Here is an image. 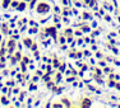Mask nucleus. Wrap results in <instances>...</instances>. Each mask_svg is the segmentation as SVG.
Here are the masks:
<instances>
[{"label":"nucleus","mask_w":120,"mask_h":108,"mask_svg":"<svg viewBox=\"0 0 120 108\" xmlns=\"http://www.w3.org/2000/svg\"><path fill=\"white\" fill-rule=\"evenodd\" d=\"M81 106H82V107H90V106H91V99H88V98H84L83 101H82Z\"/></svg>","instance_id":"obj_4"},{"label":"nucleus","mask_w":120,"mask_h":108,"mask_svg":"<svg viewBox=\"0 0 120 108\" xmlns=\"http://www.w3.org/2000/svg\"><path fill=\"white\" fill-rule=\"evenodd\" d=\"M36 9H37V13L38 14H45L50 10V5L46 4V3H38Z\"/></svg>","instance_id":"obj_1"},{"label":"nucleus","mask_w":120,"mask_h":108,"mask_svg":"<svg viewBox=\"0 0 120 108\" xmlns=\"http://www.w3.org/2000/svg\"><path fill=\"white\" fill-rule=\"evenodd\" d=\"M63 4H65V5H67V4H68V1H67V0H63Z\"/></svg>","instance_id":"obj_30"},{"label":"nucleus","mask_w":120,"mask_h":108,"mask_svg":"<svg viewBox=\"0 0 120 108\" xmlns=\"http://www.w3.org/2000/svg\"><path fill=\"white\" fill-rule=\"evenodd\" d=\"M14 46H15V42H14V39H10V41L8 42V51H9L10 53L13 52V50H14Z\"/></svg>","instance_id":"obj_3"},{"label":"nucleus","mask_w":120,"mask_h":108,"mask_svg":"<svg viewBox=\"0 0 120 108\" xmlns=\"http://www.w3.org/2000/svg\"><path fill=\"white\" fill-rule=\"evenodd\" d=\"M17 9L19 10V12H23L26 9V3L22 1V3H18V5H17Z\"/></svg>","instance_id":"obj_5"},{"label":"nucleus","mask_w":120,"mask_h":108,"mask_svg":"<svg viewBox=\"0 0 120 108\" xmlns=\"http://www.w3.org/2000/svg\"><path fill=\"white\" fill-rule=\"evenodd\" d=\"M100 66H102V67H105L106 66V64H105L104 61H100Z\"/></svg>","instance_id":"obj_19"},{"label":"nucleus","mask_w":120,"mask_h":108,"mask_svg":"<svg viewBox=\"0 0 120 108\" xmlns=\"http://www.w3.org/2000/svg\"><path fill=\"white\" fill-rule=\"evenodd\" d=\"M61 102H64V104H65V106H68V107H69V106H70V103H69V102H68V101H67V99H63V101H61Z\"/></svg>","instance_id":"obj_15"},{"label":"nucleus","mask_w":120,"mask_h":108,"mask_svg":"<svg viewBox=\"0 0 120 108\" xmlns=\"http://www.w3.org/2000/svg\"><path fill=\"white\" fill-rule=\"evenodd\" d=\"M31 48H32L33 51H36V50H37V45H33V43H32V46H31Z\"/></svg>","instance_id":"obj_17"},{"label":"nucleus","mask_w":120,"mask_h":108,"mask_svg":"<svg viewBox=\"0 0 120 108\" xmlns=\"http://www.w3.org/2000/svg\"><path fill=\"white\" fill-rule=\"evenodd\" d=\"M64 69H65V65H61V67H60V71H64Z\"/></svg>","instance_id":"obj_24"},{"label":"nucleus","mask_w":120,"mask_h":108,"mask_svg":"<svg viewBox=\"0 0 120 108\" xmlns=\"http://www.w3.org/2000/svg\"><path fill=\"white\" fill-rule=\"evenodd\" d=\"M23 43H24L26 47L30 48L31 46H32V39H31V38H24V39H23Z\"/></svg>","instance_id":"obj_6"},{"label":"nucleus","mask_w":120,"mask_h":108,"mask_svg":"<svg viewBox=\"0 0 120 108\" xmlns=\"http://www.w3.org/2000/svg\"><path fill=\"white\" fill-rule=\"evenodd\" d=\"M84 55L86 56H90V51H84Z\"/></svg>","instance_id":"obj_27"},{"label":"nucleus","mask_w":120,"mask_h":108,"mask_svg":"<svg viewBox=\"0 0 120 108\" xmlns=\"http://www.w3.org/2000/svg\"><path fill=\"white\" fill-rule=\"evenodd\" d=\"M115 87H116V88H118V89L120 90V84H119V83H118V84H116V85H115Z\"/></svg>","instance_id":"obj_29"},{"label":"nucleus","mask_w":120,"mask_h":108,"mask_svg":"<svg viewBox=\"0 0 120 108\" xmlns=\"http://www.w3.org/2000/svg\"><path fill=\"white\" fill-rule=\"evenodd\" d=\"M82 17H83L84 19H90V18H91V15H90L88 13H83V15H82Z\"/></svg>","instance_id":"obj_12"},{"label":"nucleus","mask_w":120,"mask_h":108,"mask_svg":"<svg viewBox=\"0 0 120 108\" xmlns=\"http://www.w3.org/2000/svg\"><path fill=\"white\" fill-rule=\"evenodd\" d=\"M116 83L114 80H111V78H110V80H109V87H115Z\"/></svg>","instance_id":"obj_9"},{"label":"nucleus","mask_w":120,"mask_h":108,"mask_svg":"<svg viewBox=\"0 0 120 108\" xmlns=\"http://www.w3.org/2000/svg\"><path fill=\"white\" fill-rule=\"evenodd\" d=\"M105 73H110V69H109V67H105Z\"/></svg>","instance_id":"obj_28"},{"label":"nucleus","mask_w":120,"mask_h":108,"mask_svg":"<svg viewBox=\"0 0 120 108\" xmlns=\"http://www.w3.org/2000/svg\"><path fill=\"white\" fill-rule=\"evenodd\" d=\"M17 5H18V1H13L12 3V7H17Z\"/></svg>","instance_id":"obj_21"},{"label":"nucleus","mask_w":120,"mask_h":108,"mask_svg":"<svg viewBox=\"0 0 120 108\" xmlns=\"http://www.w3.org/2000/svg\"><path fill=\"white\" fill-rule=\"evenodd\" d=\"M67 80H68V81H69V83H70V81H73V80H74V78H68Z\"/></svg>","instance_id":"obj_26"},{"label":"nucleus","mask_w":120,"mask_h":108,"mask_svg":"<svg viewBox=\"0 0 120 108\" xmlns=\"http://www.w3.org/2000/svg\"><path fill=\"white\" fill-rule=\"evenodd\" d=\"M54 66H55V67H58V66H59V61L56 60V59L54 60Z\"/></svg>","instance_id":"obj_16"},{"label":"nucleus","mask_w":120,"mask_h":108,"mask_svg":"<svg viewBox=\"0 0 120 108\" xmlns=\"http://www.w3.org/2000/svg\"><path fill=\"white\" fill-rule=\"evenodd\" d=\"M90 28H88V27H83V32H90Z\"/></svg>","instance_id":"obj_18"},{"label":"nucleus","mask_w":120,"mask_h":108,"mask_svg":"<svg viewBox=\"0 0 120 108\" xmlns=\"http://www.w3.org/2000/svg\"><path fill=\"white\" fill-rule=\"evenodd\" d=\"M64 42H65V38L64 37H60V43H64Z\"/></svg>","instance_id":"obj_20"},{"label":"nucleus","mask_w":120,"mask_h":108,"mask_svg":"<svg viewBox=\"0 0 120 108\" xmlns=\"http://www.w3.org/2000/svg\"><path fill=\"white\" fill-rule=\"evenodd\" d=\"M10 3H12V0H4V1H3V8H4V9H7L8 7H9V4Z\"/></svg>","instance_id":"obj_7"},{"label":"nucleus","mask_w":120,"mask_h":108,"mask_svg":"<svg viewBox=\"0 0 120 108\" xmlns=\"http://www.w3.org/2000/svg\"><path fill=\"white\" fill-rule=\"evenodd\" d=\"M1 28H3V32H4V33H9V31H8L7 24H1Z\"/></svg>","instance_id":"obj_8"},{"label":"nucleus","mask_w":120,"mask_h":108,"mask_svg":"<svg viewBox=\"0 0 120 108\" xmlns=\"http://www.w3.org/2000/svg\"><path fill=\"white\" fill-rule=\"evenodd\" d=\"M112 52H114V53H118V52H119V51H118V50H116V48H115V47H112Z\"/></svg>","instance_id":"obj_22"},{"label":"nucleus","mask_w":120,"mask_h":108,"mask_svg":"<svg viewBox=\"0 0 120 108\" xmlns=\"http://www.w3.org/2000/svg\"><path fill=\"white\" fill-rule=\"evenodd\" d=\"M45 31H46V35H50V36H52L54 38L56 37V28H55V27H47Z\"/></svg>","instance_id":"obj_2"},{"label":"nucleus","mask_w":120,"mask_h":108,"mask_svg":"<svg viewBox=\"0 0 120 108\" xmlns=\"http://www.w3.org/2000/svg\"><path fill=\"white\" fill-rule=\"evenodd\" d=\"M72 33H73V29H70V28H67V29H65V35H70V36H72Z\"/></svg>","instance_id":"obj_10"},{"label":"nucleus","mask_w":120,"mask_h":108,"mask_svg":"<svg viewBox=\"0 0 120 108\" xmlns=\"http://www.w3.org/2000/svg\"><path fill=\"white\" fill-rule=\"evenodd\" d=\"M28 32H30V33H37V28H31Z\"/></svg>","instance_id":"obj_14"},{"label":"nucleus","mask_w":120,"mask_h":108,"mask_svg":"<svg viewBox=\"0 0 120 108\" xmlns=\"http://www.w3.org/2000/svg\"><path fill=\"white\" fill-rule=\"evenodd\" d=\"M56 79H58V80H60V79H61V75H60V74H58V75H56Z\"/></svg>","instance_id":"obj_25"},{"label":"nucleus","mask_w":120,"mask_h":108,"mask_svg":"<svg viewBox=\"0 0 120 108\" xmlns=\"http://www.w3.org/2000/svg\"><path fill=\"white\" fill-rule=\"evenodd\" d=\"M22 61H23L24 65H26V64H30V60H28V57H23V60H22Z\"/></svg>","instance_id":"obj_13"},{"label":"nucleus","mask_w":120,"mask_h":108,"mask_svg":"<svg viewBox=\"0 0 120 108\" xmlns=\"http://www.w3.org/2000/svg\"><path fill=\"white\" fill-rule=\"evenodd\" d=\"M105 19H106L107 22H110V21H111V18H110V17H109V15H106V17H105Z\"/></svg>","instance_id":"obj_23"},{"label":"nucleus","mask_w":120,"mask_h":108,"mask_svg":"<svg viewBox=\"0 0 120 108\" xmlns=\"http://www.w3.org/2000/svg\"><path fill=\"white\" fill-rule=\"evenodd\" d=\"M1 102H3V104H8V103H9V101H8L5 97H3V98H1Z\"/></svg>","instance_id":"obj_11"},{"label":"nucleus","mask_w":120,"mask_h":108,"mask_svg":"<svg viewBox=\"0 0 120 108\" xmlns=\"http://www.w3.org/2000/svg\"><path fill=\"white\" fill-rule=\"evenodd\" d=\"M0 41H1V36H0Z\"/></svg>","instance_id":"obj_31"}]
</instances>
